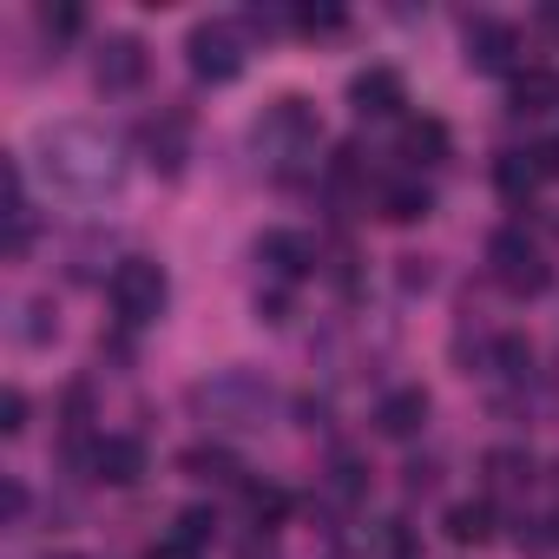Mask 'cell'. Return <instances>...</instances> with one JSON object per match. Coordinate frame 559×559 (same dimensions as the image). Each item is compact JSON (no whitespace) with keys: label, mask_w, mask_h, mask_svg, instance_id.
Instances as JSON below:
<instances>
[{"label":"cell","mask_w":559,"mask_h":559,"mask_svg":"<svg viewBox=\"0 0 559 559\" xmlns=\"http://www.w3.org/2000/svg\"><path fill=\"white\" fill-rule=\"evenodd\" d=\"M34 165L67 198H106L119 185V145H112V132L80 126V119L73 126H47L40 145H34Z\"/></svg>","instance_id":"obj_1"},{"label":"cell","mask_w":559,"mask_h":559,"mask_svg":"<svg viewBox=\"0 0 559 559\" xmlns=\"http://www.w3.org/2000/svg\"><path fill=\"white\" fill-rule=\"evenodd\" d=\"M191 408L211 428H263L270 421V389L257 376H211L191 389Z\"/></svg>","instance_id":"obj_2"},{"label":"cell","mask_w":559,"mask_h":559,"mask_svg":"<svg viewBox=\"0 0 559 559\" xmlns=\"http://www.w3.org/2000/svg\"><path fill=\"white\" fill-rule=\"evenodd\" d=\"M106 297H112V310H119V323H132V330H145V323H158V310H165V297H171V284H165V270H158L152 257H126V263L112 270V284H106Z\"/></svg>","instance_id":"obj_3"},{"label":"cell","mask_w":559,"mask_h":559,"mask_svg":"<svg viewBox=\"0 0 559 559\" xmlns=\"http://www.w3.org/2000/svg\"><path fill=\"white\" fill-rule=\"evenodd\" d=\"M487 263H493V276H500L513 297H539V290L552 284V270H546V257H539V243H533L526 230H493Z\"/></svg>","instance_id":"obj_4"},{"label":"cell","mask_w":559,"mask_h":559,"mask_svg":"<svg viewBox=\"0 0 559 559\" xmlns=\"http://www.w3.org/2000/svg\"><path fill=\"white\" fill-rule=\"evenodd\" d=\"M257 145L276 158V165H297L310 145H317V112L304 99H276L263 119H257Z\"/></svg>","instance_id":"obj_5"},{"label":"cell","mask_w":559,"mask_h":559,"mask_svg":"<svg viewBox=\"0 0 559 559\" xmlns=\"http://www.w3.org/2000/svg\"><path fill=\"white\" fill-rule=\"evenodd\" d=\"M185 53H191V73L211 80V86H224V80L243 73V40H237L230 21H198L191 40H185Z\"/></svg>","instance_id":"obj_6"},{"label":"cell","mask_w":559,"mask_h":559,"mask_svg":"<svg viewBox=\"0 0 559 559\" xmlns=\"http://www.w3.org/2000/svg\"><path fill=\"white\" fill-rule=\"evenodd\" d=\"M93 73H99V86H106V93H126V86H139V80H145V47H139L132 34H112V40L99 47Z\"/></svg>","instance_id":"obj_7"},{"label":"cell","mask_w":559,"mask_h":559,"mask_svg":"<svg viewBox=\"0 0 559 559\" xmlns=\"http://www.w3.org/2000/svg\"><path fill=\"white\" fill-rule=\"evenodd\" d=\"M86 467H93V480H106V487H132V480L145 474V448H139L132 435H106Z\"/></svg>","instance_id":"obj_8"},{"label":"cell","mask_w":559,"mask_h":559,"mask_svg":"<svg viewBox=\"0 0 559 559\" xmlns=\"http://www.w3.org/2000/svg\"><path fill=\"white\" fill-rule=\"evenodd\" d=\"M257 257H263L276 276H310L317 243H310L304 230H263V237H257Z\"/></svg>","instance_id":"obj_9"},{"label":"cell","mask_w":559,"mask_h":559,"mask_svg":"<svg viewBox=\"0 0 559 559\" xmlns=\"http://www.w3.org/2000/svg\"><path fill=\"white\" fill-rule=\"evenodd\" d=\"M513 53H520V40H513L507 21H474V27H467V60H474L480 73H507Z\"/></svg>","instance_id":"obj_10"},{"label":"cell","mask_w":559,"mask_h":559,"mask_svg":"<svg viewBox=\"0 0 559 559\" xmlns=\"http://www.w3.org/2000/svg\"><path fill=\"white\" fill-rule=\"evenodd\" d=\"M376 428H382L389 441H408V435H421V428H428V389H395V395H382V408H376Z\"/></svg>","instance_id":"obj_11"},{"label":"cell","mask_w":559,"mask_h":559,"mask_svg":"<svg viewBox=\"0 0 559 559\" xmlns=\"http://www.w3.org/2000/svg\"><path fill=\"white\" fill-rule=\"evenodd\" d=\"M349 99H356L362 119H389V112H402V80L389 67H369V73L349 80Z\"/></svg>","instance_id":"obj_12"},{"label":"cell","mask_w":559,"mask_h":559,"mask_svg":"<svg viewBox=\"0 0 559 559\" xmlns=\"http://www.w3.org/2000/svg\"><path fill=\"white\" fill-rule=\"evenodd\" d=\"M185 139H191V132H185V119H178V112H165V119L145 132V145H152V165H158L165 178H178V171H185Z\"/></svg>","instance_id":"obj_13"},{"label":"cell","mask_w":559,"mask_h":559,"mask_svg":"<svg viewBox=\"0 0 559 559\" xmlns=\"http://www.w3.org/2000/svg\"><path fill=\"white\" fill-rule=\"evenodd\" d=\"M552 106H559V73L552 67L513 73V112H552Z\"/></svg>","instance_id":"obj_14"},{"label":"cell","mask_w":559,"mask_h":559,"mask_svg":"<svg viewBox=\"0 0 559 559\" xmlns=\"http://www.w3.org/2000/svg\"><path fill=\"white\" fill-rule=\"evenodd\" d=\"M487 533H493V507L487 500H454L448 507V539L454 546H480Z\"/></svg>","instance_id":"obj_15"},{"label":"cell","mask_w":559,"mask_h":559,"mask_svg":"<svg viewBox=\"0 0 559 559\" xmlns=\"http://www.w3.org/2000/svg\"><path fill=\"white\" fill-rule=\"evenodd\" d=\"M402 152H408L415 165H435V158H448V126H441V119H408V132H402Z\"/></svg>","instance_id":"obj_16"},{"label":"cell","mask_w":559,"mask_h":559,"mask_svg":"<svg viewBox=\"0 0 559 559\" xmlns=\"http://www.w3.org/2000/svg\"><path fill=\"white\" fill-rule=\"evenodd\" d=\"M493 185H500L507 198H526V191L539 185V171H533L526 152H500V158H493Z\"/></svg>","instance_id":"obj_17"},{"label":"cell","mask_w":559,"mask_h":559,"mask_svg":"<svg viewBox=\"0 0 559 559\" xmlns=\"http://www.w3.org/2000/svg\"><path fill=\"white\" fill-rule=\"evenodd\" d=\"M428 185H389L382 191V217H395V224H415V217H428Z\"/></svg>","instance_id":"obj_18"},{"label":"cell","mask_w":559,"mask_h":559,"mask_svg":"<svg viewBox=\"0 0 559 559\" xmlns=\"http://www.w3.org/2000/svg\"><path fill=\"white\" fill-rule=\"evenodd\" d=\"M243 507H250V513H257L263 526H276V520L290 513V493L276 487V480H243Z\"/></svg>","instance_id":"obj_19"},{"label":"cell","mask_w":559,"mask_h":559,"mask_svg":"<svg viewBox=\"0 0 559 559\" xmlns=\"http://www.w3.org/2000/svg\"><path fill=\"white\" fill-rule=\"evenodd\" d=\"M185 474H198V480H237L230 454H217V448H191L185 454Z\"/></svg>","instance_id":"obj_20"},{"label":"cell","mask_w":559,"mask_h":559,"mask_svg":"<svg viewBox=\"0 0 559 559\" xmlns=\"http://www.w3.org/2000/svg\"><path fill=\"white\" fill-rule=\"evenodd\" d=\"M493 369H500V376H526V369H533V349H526L520 336H500V343H493Z\"/></svg>","instance_id":"obj_21"},{"label":"cell","mask_w":559,"mask_h":559,"mask_svg":"<svg viewBox=\"0 0 559 559\" xmlns=\"http://www.w3.org/2000/svg\"><path fill=\"white\" fill-rule=\"evenodd\" d=\"M487 474H493V487H526L533 461L526 454H487Z\"/></svg>","instance_id":"obj_22"},{"label":"cell","mask_w":559,"mask_h":559,"mask_svg":"<svg viewBox=\"0 0 559 559\" xmlns=\"http://www.w3.org/2000/svg\"><path fill=\"white\" fill-rule=\"evenodd\" d=\"M211 526H217V520H211L204 507H191V513H178V546H191V552H198V546H211Z\"/></svg>","instance_id":"obj_23"},{"label":"cell","mask_w":559,"mask_h":559,"mask_svg":"<svg viewBox=\"0 0 559 559\" xmlns=\"http://www.w3.org/2000/svg\"><path fill=\"white\" fill-rule=\"evenodd\" d=\"M290 21H297L304 34H336V27H343V8H297Z\"/></svg>","instance_id":"obj_24"},{"label":"cell","mask_w":559,"mask_h":559,"mask_svg":"<svg viewBox=\"0 0 559 559\" xmlns=\"http://www.w3.org/2000/svg\"><path fill=\"white\" fill-rule=\"evenodd\" d=\"M40 27H47L53 40H73V34H80V8H40Z\"/></svg>","instance_id":"obj_25"},{"label":"cell","mask_w":559,"mask_h":559,"mask_svg":"<svg viewBox=\"0 0 559 559\" xmlns=\"http://www.w3.org/2000/svg\"><path fill=\"white\" fill-rule=\"evenodd\" d=\"M0 428H8V435H21V428H27V395H21V389L0 395Z\"/></svg>","instance_id":"obj_26"},{"label":"cell","mask_w":559,"mask_h":559,"mask_svg":"<svg viewBox=\"0 0 559 559\" xmlns=\"http://www.w3.org/2000/svg\"><path fill=\"white\" fill-rule=\"evenodd\" d=\"M526 158H533V171H539V178H559V139H539Z\"/></svg>","instance_id":"obj_27"},{"label":"cell","mask_w":559,"mask_h":559,"mask_svg":"<svg viewBox=\"0 0 559 559\" xmlns=\"http://www.w3.org/2000/svg\"><path fill=\"white\" fill-rule=\"evenodd\" d=\"M330 487H336L343 500H356V493H362V467H356V461H336V480H330Z\"/></svg>","instance_id":"obj_28"},{"label":"cell","mask_w":559,"mask_h":559,"mask_svg":"<svg viewBox=\"0 0 559 559\" xmlns=\"http://www.w3.org/2000/svg\"><path fill=\"white\" fill-rule=\"evenodd\" d=\"M27 513V493H21V480H8V520H21Z\"/></svg>","instance_id":"obj_29"},{"label":"cell","mask_w":559,"mask_h":559,"mask_svg":"<svg viewBox=\"0 0 559 559\" xmlns=\"http://www.w3.org/2000/svg\"><path fill=\"white\" fill-rule=\"evenodd\" d=\"M539 27H546V34H559V8H539Z\"/></svg>","instance_id":"obj_30"},{"label":"cell","mask_w":559,"mask_h":559,"mask_svg":"<svg viewBox=\"0 0 559 559\" xmlns=\"http://www.w3.org/2000/svg\"><path fill=\"white\" fill-rule=\"evenodd\" d=\"M67 559H73V552H67Z\"/></svg>","instance_id":"obj_31"}]
</instances>
